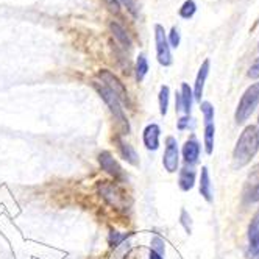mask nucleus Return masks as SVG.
Masks as SVG:
<instances>
[{"label": "nucleus", "mask_w": 259, "mask_h": 259, "mask_svg": "<svg viewBox=\"0 0 259 259\" xmlns=\"http://www.w3.org/2000/svg\"><path fill=\"white\" fill-rule=\"evenodd\" d=\"M257 105H259V83H254L248 86L247 91L242 94V97H240V102L237 105L236 114H234L236 122L244 123L254 113Z\"/></svg>", "instance_id": "f03ea898"}, {"label": "nucleus", "mask_w": 259, "mask_h": 259, "mask_svg": "<svg viewBox=\"0 0 259 259\" xmlns=\"http://www.w3.org/2000/svg\"><path fill=\"white\" fill-rule=\"evenodd\" d=\"M180 162V152H178V142L174 136H169L165 139V150L162 156V165L169 174H174L178 170Z\"/></svg>", "instance_id": "423d86ee"}, {"label": "nucleus", "mask_w": 259, "mask_h": 259, "mask_svg": "<svg viewBox=\"0 0 259 259\" xmlns=\"http://www.w3.org/2000/svg\"><path fill=\"white\" fill-rule=\"evenodd\" d=\"M250 259H259V228L253 227L250 231V247H248Z\"/></svg>", "instance_id": "a211bd4d"}, {"label": "nucleus", "mask_w": 259, "mask_h": 259, "mask_svg": "<svg viewBox=\"0 0 259 259\" xmlns=\"http://www.w3.org/2000/svg\"><path fill=\"white\" fill-rule=\"evenodd\" d=\"M248 77L250 78H259V58L251 64V67L248 70Z\"/></svg>", "instance_id": "cd10ccee"}, {"label": "nucleus", "mask_w": 259, "mask_h": 259, "mask_svg": "<svg viewBox=\"0 0 259 259\" xmlns=\"http://www.w3.org/2000/svg\"><path fill=\"white\" fill-rule=\"evenodd\" d=\"M214 133H215L214 122L205 123V150L208 155H211L214 149Z\"/></svg>", "instance_id": "6ab92c4d"}, {"label": "nucleus", "mask_w": 259, "mask_h": 259, "mask_svg": "<svg viewBox=\"0 0 259 259\" xmlns=\"http://www.w3.org/2000/svg\"><path fill=\"white\" fill-rule=\"evenodd\" d=\"M117 144H119V150H120L122 158H123L126 162H130V164L139 165V156H138L136 150L133 149V145H130L128 142L122 141L120 138L117 139Z\"/></svg>", "instance_id": "4468645a"}, {"label": "nucleus", "mask_w": 259, "mask_h": 259, "mask_svg": "<svg viewBox=\"0 0 259 259\" xmlns=\"http://www.w3.org/2000/svg\"><path fill=\"white\" fill-rule=\"evenodd\" d=\"M109 28H111V33H113V36L119 41V44H120L125 50H130V49H132V39H130V36L126 34V31H125L123 27H120L117 22H111V24H109Z\"/></svg>", "instance_id": "dca6fc26"}, {"label": "nucleus", "mask_w": 259, "mask_h": 259, "mask_svg": "<svg viewBox=\"0 0 259 259\" xmlns=\"http://www.w3.org/2000/svg\"><path fill=\"white\" fill-rule=\"evenodd\" d=\"M94 88L96 91L99 92V96L103 99V102L108 105L109 111L113 113V116L116 117V120L119 122V125H122L123 128V135H128L130 133V123L123 114V108L120 105V100L114 96V92L113 91H109L105 84L102 83H94Z\"/></svg>", "instance_id": "7ed1b4c3"}, {"label": "nucleus", "mask_w": 259, "mask_h": 259, "mask_svg": "<svg viewBox=\"0 0 259 259\" xmlns=\"http://www.w3.org/2000/svg\"><path fill=\"white\" fill-rule=\"evenodd\" d=\"M149 259H164V257H162V256H159L158 253H155V251H152V250H150Z\"/></svg>", "instance_id": "2f4dec72"}, {"label": "nucleus", "mask_w": 259, "mask_h": 259, "mask_svg": "<svg viewBox=\"0 0 259 259\" xmlns=\"http://www.w3.org/2000/svg\"><path fill=\"white\" fill-rule=\"evenodd\" d=\"M200 194L206 201H212V186H211V178L209 172L206 167H201V175H200Z\"/></svg>", "instance_id": "ddd939ff"}, {"label": "nucleus", "mask_w": 259, "mask_h": 259, "mask_svg": "<svg viewBox=\"0 0 259 259\" xmlns=\"http://www.w3.org/2000/svg\"><path fill=\"white\" fill-rule=\"evenodd\" d=\"M99 162L102 165V169L109 174L111 177H114V178H120L123 175L122 172V167L119 165V162L113 158V155H111L109 152H102L99 155Z\"/></svg>", "instance_id": "1a4fd4ad"}, {"label": "nucleus", "mask_w": 259, "mask_h": 259, "mask_svg": "<svg viewBox=\"0 0 259 259\" xmlns=\"http://www.w3.org/2000/svg\"><path fill=\"white\" fill-rule=\"evenodd\" d=\"M209 60H205L203 61V64L200 66L198 69V73H197V78H195V84H194V99L195 100H201V96H203V88H205V81L208 78V73H209Z\"/></svg>", "instance_id": "9d476101"}, {"label": "nucleus", "mask_w": 259, "mask_h": 259, "mask_svg": "<svg viewBox=\"0 0 259 259\" xmlns=\"http://www.w3.org/2000/svg\"><path fill=\"white\" fill-rule=\"evenodd\" d=\"M99 191H100L102 197L109 203L111 206H114V208H123L125 206V195L119 191L117 186H114V184L103 181L99 184Z\"/></svg>", "instance_id": "0eeeda50"}, {"label": "nucleus", "mask_w": 259, "mask_h": 259, "mask_svg": "<svg viewBox=\"0 0 259 259\" xmlns=\"http://www.w3.org/2000/svg\"><path fill=\"white\" fill-rule=\"evenodd\" d=\"M159 136H161V128L156 123H150L147 125L144 130V135H142V141L147 150L155 152L159 149Z\"/></svg>", "instance_id": "6e6552de"}, {"label": "nucleus", "mask_w": 259, "mask_h": 259, "mask_svg": "<svg viewBox=\"0 0 259 259\" xmlns=\"http://www.w3.org/2000/svg\"><path fill=\"white\" fill-rule=\"evenodd\" d=\"M189 116H184V117H181L180 120H178V130H184L188 126V123H189Z\"/></svg>", "instance_id": "c756f323"}, {"label": "nucleus", "mask_w": 259, "mask_h": 259, "mask_svg": "<svg viewBox=\"0 0 259 259\" xmlns=\"http://www.w3.org/2000/svg\"><path fill=\"white\" fill-rule=\"evenodd\" d=\"M120 2L126 7V10L132 13L133 16H136V4H135V0H120Z\"/></svg>", "instance_id": "c85d7f7f"}, {"label": "nucleus", "mask_w": 259, "mask_h": 259, "mask_svg": "<svg viewBox=\"0 0 259 259\" xmlns=\"http://www.w3.org/2000/svg\"><path fill=\"white\" fill-rule=\"evenodd\" d=\"M99 78L102 80V84H105L109 91L114 92V96L120 100V102H125L128 103V92H126V88L125 84L114 75L113 72H109L106 69H102L99 72Z\"/></svg>", "instance_id": "39448f33"}, {"label": "nucleus", "mask_w": 259, "mask_h": 259, "mask_svg": "<svg viewBox=\"0 0 259 259\" xmlns=\"http://www.w3.org/2000/svg\"><path fill=\"white\" fill-rule=\"evenodd\" d=\"M245 195L248 201H259V165L254 167V170L248 177Z\"/></svg>", "instance_id": "f8f14e48"}, {"label": "nucleus", "mask_w": 259, "mask_h": 259, "mask_svg": "<svg viewBox=\"0 0 259 259\" xmlns=\"http://www.w3.org/2000/svg\"><path fill=\"white\" fill-rule=\"evenodd\" d=\"M195 11H197V5L194 0H186L180 8V16L183 19H191V17L195 14Z\"/></svg>", "instance_id": "4be33fe9"}, {"label": "nucleus", "mask_w": 259, "mask_h": 259, "mask_svg": "<svg viewBox=\"0 0 259 259\" xmlns=\"http://www.w3.org/2000/svg\"><path fill=\"white\" fill-rule=\"evenodd\" d=\"M150 250L155 251V253H158L159 256H164V253H165V242H164V239H161L159 236H155L152 239Z\"/></svg>", "instance_id": "b1692460"}, {"label": "nucleus", "mask_w": 259, "mask_h": 259, "mask_svg": "<svg viewBox=\"0 0 259 259\" xmlns=\"http://www.w3.org/2000/svg\"><path fill=\"white\" fill-rule=\"evenodd\" d=\"M106 2H108V5L113 7L114 11H119V0H106Z\"/></svg>", "instance_id": "7c9ffc66"}, {"label": "nucleus", "mask_w": 259, "mask_h": 259, "mask_svg": "<svg viewBox=\"0 0 259 259\" xmlns=\"http://www.w3.org/2000/svg\"><path fill=\"white\" fill-rule=\"evenodd\" d=\"M169 94H170L169 86H161L158 100H159V113H161L162 116L167 114V108H169Z\"/></svg>", "instance_id": "aec40b11"}, {"label": "nucleus", "mask_w": 259, "mask_h": 259, "mask_svg": "<svg viewBox=\"0 0 259 259\" xmlns=\"http://www.w3.org/2000/svg\"><path fill=\"white\" fill-rule=\"evenodd\" d=\"M155 42H156V58L161 66H170L172 64V53H170V46L165 36V30L162 25L156 24L155 25Z\"/></svg>", "instance_id": "20e7f679"}, {"label": "nucleus", "mask_w": 259, "mask_h": 259, "mask_svg": "<svg viewBox=\"0 0 259 259\" xmlns=\"http://www.w3.org/2000/svg\"><path fill=\"white\" fill-rule=\"evenodd\" d=\"M123 239H126L125 234H120L117 231H111V234H109V244H111V247H119L122 244Z\"/></svg>", "instance_id": "a878e982"}, {"label": "nucleus", "mask_w": 259, "mask_h": 259, "mask_svg": "<svg viewBox=\"0 0 259 259\" xmlns=\"http://www.w3.org/2000/svg\"><path fill=\"white\" fill-rule=\"evenodd\" d=\"M178 184L181 191H191L195 184V172L188 167L181 169L180 177H178Z\"/></svg>", "instance_id": "f3484780"}, {"label": "nucleus", "mask_w": 259, "mask_h": 259, "mask_svg": "<svg viewBox=\"0 0 259 259\" xmlns=\"http://www.w3.org/2000/svg\"><path fill=\"white\" fill-rule=\"evenodd\" d=\"M200 109H201V113H203L205 123L212 122V119H214V106L209 102H201L200 103Z\"/></svg>", "instance_id": "5701e85b"}, {"label": "nucleus", "mask_w": 259, "mask_h": 259, "mask_svg": "<svg viewBox=\"0 0 259 259\" xmlns=\"http://www.w3.org/2000/svg\"><path fill=\"white\" fill-rule=\"evenodd\" d=\"M149 72V61H147L145 55H139L138 61H136V78L138 81H142Z\"/></svg>", "instance_id": "412c9836"}, {"label": "nucleus", "mask_w": 259, "mask_h": 259, "mask_svg": "<svg viewBox=\"0 0 259 259\" xmlns=\"http://www.w3.org/2000/svg\"><path fill=\"white\" fill-rule=\"evenodd\" d=\"M167 41H169V46H170V47H178V46H180V31H178L177 27H174V28L170 30Z\"/></svg>", "instance_id": "bb28decb"}, {"label": "nucleus", "mask_w": 259, "mask_h": 259, "mask_svg": "<svg viewBox=\"0 0 259 259\" xmlns=\"http://www.w3.org/2000/svg\"><path fill=\"white\" fill-rule=\"evenodd\" d=\"M259 150V132L257 126L248 125L236 142L233 152V167L240 169L247 165Z\"/></svg>", "instance_id": "f257e3e1"}, {"label": "nucleus", "mask_w": 259, "mask_h": 259, "mask_svg": "<svg viewBox=\"0 0 259 259\" xmlns=\"http://www.w3.org/2000/svg\"><path fill=\"white\" fill-rule=\"evenodd\" d=\"M180 100H181V111L186 113V116L191 114V109H192V102H194V94H192V89L188 83H183L181 84V92H180Z\"/></svg>", "instance_id": "2eb2a0df"}, {"label": "nucleus", "mask_w": 259, "mask_h": 259, "mask_svg": "<svg viewBox=\"0 0 259 259\" xmlns=\"http://www.w3.org/2000/svg\"><path fill=\"white\" fill-rule=\"evenodd\" d=\"M198 156H200V144L195 138H191L189 141H186V144L183 147L184 162L189 165H194L198 161Z\"/></svg>", "instance_id": "9b49d317"}, {"label": "nucleus", "mask_w": 259, "mask_h": 259, "mask_svg": "<svg viewBox=\"0 0 259 259\" xmlns=\"http://www.w3.org/2000/svg\"><path fill=\"white\" fill-rule=\"evenodd\" d=\"M181 225L184 227V230H186L188 234H191V231H192V219H191V215L188 214L186 209L181 211Z\"/></svg>", "instance_id": "393cba45"}]
</instances>
